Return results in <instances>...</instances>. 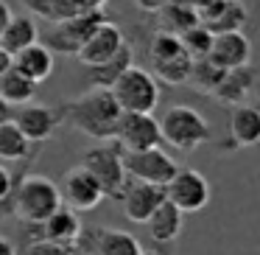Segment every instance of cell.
I'll use <instances>...</instances> for the list:
<instances>
[{"label": "cell", "mask_w": 260, "mask_h": 255, "mask_svg": "<svg viewBox=\"0 0 260 255\" xmlns=\"http://www.w3.org/2000/svg\"><path fill=\"white\" fill-rule=\"evenodd\" d=\"M62 121L92 140H112L120 121V104L115 101L112 90L107 87H90L73 101H62Z\"/></svg>", "instance_id": "cell-1"}, {"label": "cell", "mask_w": 260, "mask_h": 255, "mask_svg": "<svg viewBox=\"0 0 260 255\" xmlns=\"http://www.w3.org/2000/svg\"><path fill=\"white\" fill-rule=\"evenodd\" d=\"M6 202H9L12 216H17L23 224H40L56 208L64 205L62 193H59V185L42 174H23L14 182Z\"/></svg>", "instance_id": "cell-2"}, {"label": "cell", "mask_w": 260, "mask_h": 255, "mask_svg": "<svg viewBox=\"0 0 260 255\" xmlns=\"http://www.w3.org/2000/svg\"><path fill=\"white\" fill-rule=\"evenodd\" d=\"M159 132H162V143L185 154L207 146L210 137H213L207 118L187 104H174V107L165 109V115L159 118Z\"/></svg>", "instance_id": "cell-3"}, {"label": "cell", "mask_w": 260, "mask_h": 255, "mask_svg": "<svg viewBox=\"0 0 260 255\" xmlns=\"http://www.w3.org/2000/svg\"><path fill=\"white\" fill-rule=\"evenodd\" d=\"M109 90L123 112H154L159 104L157 76L146 68H137V65H129Z\"/></svg>", "instance_id": "cell-4"}, {"label": "cell", "mask_w": 260, "mask_h": 255, "mask_svg": "<svg viewBox=\"0 0 260 255\" xmlns=\"http://www.w3.org/2000/svg\"><path fill=\"white\" fill-rule=\"evenodd\" d=\"M81 165L95 177L104 196L120 199L126 182H129V174H126V165H123V149L118 143H101V146L90 149L81 160Z\"/></svg>", "instance_id": "cell-5"}, {"label": "cell", "mask_w": 260, "mask_h": 255, "mask_svg": "<svg viewBox=\"0 0 260 255\" xmlns=\"http://www.w3.org/2000/svg\"><path fill=\"white\" fill-rule=\"evenodd\" d=\"M107 20L104 14V6H90L87 12L76 14V17H68V20H56L51 25L45 37V45L51 48L53 53H62V56H76L79 48L84 45V40L98 29V25Z\"/></svg>", "instance_id": "cell-6"}, {"label": "cell", "mask_w": 260, "mask_h": 255, "mask_svg": "<svg viewBox=\"0 0 260 255\" xmlns=\"http://www.w3.org/2000/svg\"><path fill=\"white\" fill-rule=\"evenodd\" d=\"M210 182L196 168H176V174L165 182V199L174 202L182 213H199L210 202Z\"/></svg>", "instance_id": "cell-7"}, {"label": "cell", "mask_w": 260, "mask_h": 255, "mask_svg": "<svg viewBox=\"0 0 260 255\" xmlns=\"http://www.w3.org/2000/svg\"><path fill=\"white\" fill-rule=\"evenodd\" d=\"M115 143L123 152H140V149H151L162 143V132H159V121L151 112H120L118 129H115Z\"/></svg>", "instance_id": "cell-8"}, {"label": "cell", "mask_w": 260, "mask_h": 255, "mask_svg": "<svg viewBox=\"0 0 260 255\" xmlns=\"http://www.w3.org/2000/svg\"><path fill=\"white\" fill-rule=\"evenodd\" d=\"M123 165L132 180L154 182V185H165L179 168L176 160L168 152H162L159 146L140 149V152H123Z\"/></svg>", "instance_id": "cell-9"}, {"label": "cell", "mask_w": 260, "mask_h": 255, "mask_svg": "<svg viewBox=\"0 0 260 255\" xmlns=\"http://www.w3.org/2000/svg\"><path fill=\"white\" fill-rule=\"evenodd\" d=\"M76 247L81 255H137L143 249L132 233L118 227H81Z\"/></svg>", "instance_id": "cell-10"}, {"label": "cell", "mask_w": 260, "mask_h": 255, "mask_svg": "<svg viewBox=\"0 0 260 255\" xmlns=\"http://www.w3.org/2000/svg\"><path fill=\"white\" fill-rule=\"evenodd\" d=\"M12 121L20 126L31 143H45L53 135L59 124H62V107H48V104H20L12 109Z\"/></svg>", "instance_id": "cell-11"}, {"label": "cell", "mask_w": 260, "mask_h": 255, "mask_svg": "<svg viewBox=\"0 0 260 255\" xmlns=\"http://www.w3.org/2000/svg\"><path fill=\"white\" fill-rule=\"evenodd\" d=\"M59 193H62V202L68 208H73L76 213L81 210H92L104 202V191L95 182V177L84 168V165H76L59 182Z\"/></svg>", "instance_id": "cell-12"}, {"label": "cell", "mask_w": 260, "mask_h": 255, "mask_svg": "<svg viewBox=\"0 0 260 255\" xmlns=\"http://www.w3.org/2000/svg\"><path fill=\"white\" fill-rule=\"evenodd\" d=\"M118 202L123 205V213L129 221L146 224L148 216L165 202V185H154V182H143V180H132L129 177Z\"/></svg>", "instance_id": "cell-13"}, {"label": "cell", "mask_w": 260, "mask_h": 255, "mask_svg": "<svg viewBox=\"0 0 260 255\" xmlns=\"http://www.w3.org/2000/svg\"><path fill=\"white\" fill-rule=\"evenodd\" d=\"M123 45H126L123 31H120L115 23L104 20V23L98 25V29L92 31V34L87 37V40H84V45L79 48L76 59H79V62L84 65V68H90V65L107 62V59H109V56H115V53H118Z\"/></svg>", "instance_id": "cell-14"}, {"label": "cell", "mask_w": 260, "mask_h": 255, "mask_svg": "<svg viewBox=\"0 0 260 255\" xmlns=\"http://www.w3.org/2000/svg\"><path fill=\"white\" fill-rule=\"evenodd\" d=\"M210 59L221 65L224 70L241 68V65L252 62V42L243 31H224V34H213V45H210Z\"/></svg>", "instance_id": "cell-15"}, {"label": "cell", "mask_w": 260, "mask_h": 255, "mask_svg": "<svg viewBox=\"0 0 260 255\" xmlns=\"http://www.w3.org/2000/svg\"><path fill=\"white\" fill-rule=\"evenodd\" d=\"M254 84H257V70L252 68V62L241 65V68H230L224 70V79L213 90V98H218L226 107H238V104L249 101V96L254 93Z\"/></svg>", "instance_id": "cell-16"}, {"label": "cell", "mask_w": 260, "mask_h": 255, "mask_svg": "<svg viewBox=\"0 0 260 255\" xmlns=\"http://www.w3.org/2000/svg\"><path fill=\"white\" fill-rule=\"evenodd\" d=\"M230 146L252 149L260 146V107L257 104H238L230 112Z\"/></svg>", "instance_id": "cell-17"}, {"label": "cell", "mask_w": 260, "mask_h": 255, "mask_svg": "<svg viewBox=\"0 0 260 255\" xmlns=\"http://www.w3.org/2000/svg\"><path fill=\"white\" fill-rule=\"evenodd\" d=\"M31 227H34V233H37L34 238H51V241H62V244H76L81 236V221H79V216H76V210L68 208V205L56 208L45 221L31 224Z\"/></svg>", "instance_id": "cell-18"}, {"label": "cell", "mask_w": 260, "mask_h": 255, "mask_svg": "<svg viewBox=\"0 0 260 255\" xmlns=\"http://www.w3.org/2000/svg\"><path fill=\"white\" fill-rule=\"evenodd\" d=\"M204 25L213 34H224V31H243V25L249 23V12L243 9L241 0H221L213 9H207L204 14H199Z\"/></svg>", "instance_id": "cell-19"}, {"label": "cell", "mask_w": 260, "mask_h": 255, "mask_svg": "<svg viewBox=\"0 0 260 255\" xmlns=\"http://www.w3.org/2000/svg\"><path fill=\"white\" fill-rule=\"evenodd\" d=\"M182 224H185V213H182L174 202H168V199L146 219L148 236L157 244H174L182 233Z\"/></svg>", "instance_id": "cell-20"}, {"label": "cell", "mask_w": 260, "mask_h": 255, "mask_svg": "<svg viewBox=\"0 0 260 255\" xmlns=\"http://www.w3.org/2000/svg\"><path fill=\"white\" fill-rule=\"evenodd\" d=\"M12 65L17 70H23L31 81L42 84V81L51 79V73H53V51L48 45H42V42H34V45L23 48L20 53H14Z\"/></svg>", "instance_id": "cell-21"}, {"label": "cell", "mask_w": 260, "mask_h": 255, "mask_svg": "<svg viewBox=\"0 0 260 255\" xmlns=\"http://www.w3.org/2000/svg\"><path fill=\"white\" fill-rule=\"evenodd\" d=\"M34 42H40V29H37V23L28 14H17V17L12 14L9 25L3 29V34H0V48H3L9 56H14V53H20L23 48L34 45Z\"/></svg>", "instance_id": "cell-22"}, {"label": "cell", "mask_w": 260, "mask_h": 255, "mask_svg": "<svg viewBox=\"0 0 260 255\" xmlns=\"http://www.w3.org/2000/svg\"><path fill=\"white\" fill-rule=\"evenodd\" d=\"M129 65H135V51H132V45L126 42V45L120 48L115 56H109L107 62L90 65V68H87V81H90V87H107L109 90Z\"/></svg>", "instance_id": "cell-23"}, {"label": "cell", "mask_w": 260, "mask_h": 255, "mask_svg": "<svg viewBox=\"0 0 260 255\" xmlns=\"http://www.w3.org/2000/svg\"><path fill=\"white\" fill-rule=\"evenodd\" d=\"M159 17V29L162 31H171V34H182L187 31L190 25L202 23L199 20V12L190 0H168L159 6V12H154Z\"/></svg>", "instance_id": "cell-24"}, {"label": "cell", "mask_w": 260, "mask_h": 255, "mask_svg": "<svg viewBox=\"0 0 260 255\" xmlns=\"http://www.w3.org/2000/svg\"><path fill=\"white\" fill-rule=\"evenodd\" d=\"M37 87H40V84H37V81H31L28 76H25L23 70H17L14 65L3 76H0V98H3L9 107H20V104L34 101Z\"/></svg>", "instance_id": "cell-25"}, {"label": "cell", "mask_w": 260, "mask_h": 255, "mask_svg": "<svg viewBox=\"0 0 260 255\" xmlns=\"http://www.w3.org/2000/svg\"><path fill=\"white\" fill-rule=\"evenodd\" d=\"M34 146H37V143H31L28 137L20 132V126L14 124L12 118L0 124V160H9V163L25 160Z\"/></svg>", "instance_id": "cell-26"}, {"label": "cell", "mask_w": 260, "mask_h": 255, "mask_svg": "<svg viewBox=\"0 0 260 255\" xmlns=\"http://www.w3.org/2000/svg\"><path fill=\"white\" fill-rule=\"evenodd\" d=\"M224 79V68L215 65L210 56H199L190 65V76H187V87H193L196 93L213 96V90L218 87V81Z\"/></svg>", "instance_id": "cell-27"}, {"label": "cell", "mask_w": 260, "mask_h": 255, "mask_svg": "<svg viewBox=\"0 0 260 255\" xmlns=\"http://www.w3.org/2000/svg\"><path fill=\"white\" fill-rule=\"evenodd\" d=\"M190 65H193V56H190V53H179V56L165 59V62H154L151 68H154L157 81H165V84H187Z\"/></svg>", "instance_id": "cell-28"}, {"label": "cell", "mask_w": 260, "mask_h": 255, "mask_svg": "<svg viewBox=\"0 0 260 255\" xmlns=\"http://www.w3.org/2000/svg\"><path fill=\"white\" fill-rule=\"evenodd\" d=\"M179 53H187L185 45H182L179 34H171V31H162L159 29L157 34L151 37V45H148V56H151V65L154 62H165V59H174Z\"/></svg>", "instance_id": "cell-29"}, {"label": "cell", "mask_w": 260, "mask_h": 255, "mask_svg": "<svg viewBox=\"0 0 260 255\" xmlns=\"http://www.w3.org/2000/svg\"><path fill=\"white\" fill-rule=\"evenodd\" d=\"M179 40H182V45H185V51L190 53L193 59H199V56H207V53H210V45H213V31H210L204 23H196V25H190L187 31H182Z\"/></svg>", "instance_id": "cell-30"}, {"label": "cell", "mask_w": 260, "mask_h": 255, "mask_svg": "<svg viewBox=\"0 0 260 255\" xmlns=\"http://www.w3.org/2000/svg\"><path fill=\"white\" fill-rule=\"evenodd\" d=\"M23 255H81L76 244H62V241H51V238H31L25 241Z\"/></svg>", "instance_id": "cell-31"}, {"label": "cell", "mask_w": 260, "mask_h": 255, "mask_svg": "<svg viewBox=\"0 0 260 255\" xmlns=\"http://www.w3.org/2000/svg\"><path fill=\"white\" fill-rule=\"evenodd\" d=\"M90 9V0H51V12H48V20L56 23V20H68L76 17V14L87 12Z\"/></svg>", "instance_id": "cell-32"}, {"label": "cell", "mask_w": 260, "mask_h": 255, "mask_svg": "<svg viewBox=\"0 0 260 255\" xmlns=\"http://www.w3.org/2000/svg\"><path fill=\"white\" fill-rule=\"evenodd\" d=\"M12 188H14L12 171L0 165V205H6V199H9V193H12Z\"/></svg>", "instance_id": "cell-33"}, {"label": "cell", "mask_w": 260, "mask_h": 255, "mask_svg": "<svg viewBox=\"0 0 260 255\" xmlns=\"http://www.w3.org/2000/svg\"><path fill=\"white\" fill-rule=\"evenodd\" d=\"M31 14H40V17L48 20V12H51V0H20Z\"/></svg>", "instance_id": "cell-34"}, {"label": "cell", "mask_w": 260, "mask_h": 255, "mask_svg": "<svg viewBox=\"0 0 260 255\" xmlns=\"http://www.w3.org/2000/svg\"><path fill=\"white\" fill-rule=\"evenodd\" d=\"M9 20H12V9H9L3 0H0V34H3V29L9 25Z\"/></svg>", "instance_id": "cell-35"}, {"label": "cell", "mask_w": 260, "mask_h": 255, "mask_svg": "<svg viewBox=\"0 0 260 255\" xmlns=\"http://www.w3.org/2000/svg\"><path fill=\"white\" fill-rule=\"evenodd\" d=\"M0 255H17V247L6 236H0Z\"/></svg>", "instance_id": "cell-36"}, {"label": "cell", "mask_w": 260, "mask_h": 255, "mask_svg": "<svg viewBox=\"0 0 260 255\" xmlns=\"http://www.w3.org/2000/svg\"><path fill=\"white\" fill-rule=\"evenodd\" d=\"M9 68H12V56H9V53L3 51V48H0V76L6 73Z\"/></svg>", "instance_id": "cell-37"}, {"label": "cell", "mask_w": 260, "mask_h": 255, "mask_svg": "<svg viewBox=\"0 0 260 255\" xmlns=\"http://www.w3.org/2000/svg\"><path fill=\"white\" fill-rule=\"evenodd\" d=\"M12 109H14V107H9V104L3 101V98H0V124H3V121H9V118H12Z\"/></svg>", "instance_id": "cell-38"}, {"label": "cell", "mask_w": 260, "mask_h": 255, "mask_svg": "<svg viewBox=\"0 0 260 255\" xmlns=\"http://www.w3.org/2000/svg\"><path fill=\"white\" fill-rule=\"evenodd\" d=\"M137 255H165V252H159V249H140Z\"/></svg>", "instance_id": "cell-39"}, {"label": "cell", "mask_w": 260, "mask_h": 255, "mask_svg": "<svg viewBox=\"0 0 260 255\" xmlns=\"http://www.w3.org/2000/svg\"><path fill=\"white\" fill-rule=\"evenodd\" d=\"M107 0H90V6H104Z\"/></svg>", "instance_id": "cell-40"}, {"label": "cell", "mask_w": 260, "mask_h": 255, "mask_svg": "<svg viewBox=\"0 0 260 255\" xmlns=\"http://www.w3.org/2000/svg\"><path fill=\"white\" fill-rule=\"evenodd\" d=\"M159 3H168V0H159Z\"/></svg>", "instance_id": "cell-41"}, {"label": "cell", "mask_w": 260, "mask_h": 255, "mask_svg": "<svg viewBox=\"0 0 260 255\" xmlns=\"http://www.w3.org/2000/svg\"><path fill=\"white\" fill-rule=\"evenodd\" d=\"M190 3H193V0H190Z\"/></svg>", "instance_id": "cell-42"}]
</instances>
